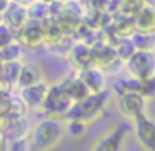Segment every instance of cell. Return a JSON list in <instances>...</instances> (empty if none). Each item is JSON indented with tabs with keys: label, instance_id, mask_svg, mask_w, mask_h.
<instances>
[{
	"label": "cell",
	"instance_id": "cell-1",
	"mask_svg": "<svg viewBox=\"0 0 155 151\" xmlns=\"http://www.w3.org/2000/svg\"><path fill=\"white\" fill-rule=\"evenodd\" d=\"M65 136V123L60 118L47 116L34 126L30 144L37 151H52L62 143Z\"/></svg>",
	"mask_w": 155,
	"mask_h": 151
},
{
	"label": "cell",
	"instance_id": "cell-2",
	"mask_svg": "<svg viewBox=\"0 0 155 151\" xmlns=\"http://www.w3.org/2000/svg\"><path fill=\"white\" fill-rule=\"evenodd\" d=\"M108 101H110V93L107 90L102 93H90L84 100L75 101L72 105L67 118H75V120H82L85 123H92L104 115V111L108 106Z\"/></svg>",
	"mask_w": 155,
	"mask_h": 151
},
{
	"label": "cell",
	"instance_id": "cell-3",
	"mask_svg": "<svg viewBox=\"0 0 155 151\" xmlns=\"http://www.w3.org/2000/svg\"><path fill=\"white\" fill-rule=\"evenodd\" d=\"M147 96L137 91H127V93L115 95V108L118 115L127 121L134 123L140 116L147 115Z\"/></svg>",
	"mask_w": 155,
	"mask_h": 151
},
{
	"label": "cell",
	"instance_id": "cell-4",
	"mask_svg": "<svg viewBox=\"0 0 155 151\" xmlns=\"http://www.w3.org/2000/svg\"><path fill=\"white\" fill-rule=\"evenodd\" d=\"M127 75L137 80H148L155 77V52L137 50L125 61Z\"/></svg>",
	"mask_w": 155,
	"mask_h": 151
},
{
	"label": "cell",
	"instance_id": "cell-5",
	"mask_svg": "<svg viewBox=\"0 0 155 151\" xmlns=\"http://www.w3.org/2000/svg\"><path fill=\"white\" fill-rule=\"evenodd\" d=\"M72 105H74V100L67 95L64 87L60 83H57L54 87H48V93H47V98L44 101L42 110L45 111L47 116L62 118V116H67L68 115Z\"/></svg>",
	"mask_w": 155,
	"mask_h": 151
},
{
	"label": "cell",
	"instance_id": "cell-6",
	"mask_svg": "<svg viewBox=\"0 0 155 151\" xmlns=\"http://www.w3.org/2000/svg\"><path fill=\"white\" fill-rule=\"evenodd\" d=\"M134 133L143 151H155V118L143 115L134 121Z\"/></svg>",
	"mask_w": 155,
	"mask_h": 151
},
{
	"label": "cell",
	"instance_id": "cell-7",
	"mask_svg": "<svg viewBox=\"0 0 155 151\" xmlns=\"http://www.w3.org/2000/svg\"><path fill=\"white\" fill-rule=\"evenodd\" d=\"M15 37L18 38V43L27 48H38L45 43V32L44 24L38 20H28L24 27L15 32Z\"/></svg>",
	"mask_w": 155,
	"mask_h": 151
},
{
	"label": "cell",
	"instance_id": "cell-8",
	"mask_svg": "<svg viewBox=\"0 0 155 151\" xmlns=\"http://www.w3.org/2000/svg\"><path fill=\"white\" fill-rule=\"evenodd\" d=\"M125 138H127V126L117 124L110 131H107L100 140H97L92 151H122Z\"/></svg>",
	"mask_w": 155,
	"mask_h": 151
},
{
	"label": "cell",
	"instance_id": "cell-9",
	"mask_svg": "<svg viewBox=\"0 0 155 151\" xmlns=\"http://www.w3.org/2000/svg\"><path fill=\"white\" fill-rule=\"evenodd\" d=\"M78 75L84 80V83L87 85V88L90 90V93H102V91L107 90V73L95 65L80 70Z\"/></svg>",
	"mask_w": 155,
	"mask_h": 151
},
{
	"label": "cell",
	"instance_id": "cell-10",
	"mask_svg": "<svg viewBox=\"0 0 155 151\" xmlns=\"http://www.w3.org/2000/svg\"><path fill=\"white\" fill-rule=\"evenodd\" d=\"M94 61H95V67L104 70L105 73L115 70L117 63H122L114 45H102L98 48H94Z\"/></svg>",
	"mask_w": 155,
	"mask_h": 151
},
{
	"label": "cell",
	"instance_id": "cell-11",
	"mask_svg": "<svg viewBox=\"0 0 155 151\" xmlns=\"http://www.w3.org/2000/svg\"><path fill=\"white\" fill-rule=\"evenodd\" d=\"M47 93H48V85H45L44 81H40V83H37V85L22 88V100H24V103L27 108L38 110V108L44 106Z\"/></svg>",
	"mask_w": 155,
	"mask_h": 151
},
{
	"label": "cell",
	"instance_id": "cell-12",
	"mask_svg": "<svg viewBox=\"0 0 155 151\" xmlns=\"http://www.w3.org/2000/svg\"><path fill=\"white\" fill-rule=\"evenodd\" d=\"M135 30L155 35V4L145 2V5L134 15Z\"/></svg>",
	"mask_w": 155,
	"mask_h": 151
},
{
	"label": "cell",
	"instance_id": "cell-13",
	"mask_svg": "<svg viewBox=\"0 0 155 151\" xmlns=\"http://www.w3.org/2000/svg\"><path fill=\"white\" fill-rule=\"evenodd\" d=\"M4 24H7L8 27H12L15 32L18 30L20 27H24L30 17H28V10L20 4H10L7 7V10L4 12Z\"/></svg>",
	"mask_w": 155,
	"mask_h": 151
},
{
	"label": "cell",
	"instance_id": "cell-14",
	"mask_svg": "<svg viewBox=\"0 0 155 151\" xmlns=\"http://www.w3.org/2000/svg\"><path fill=\"white\" fill-rule=\"evenodd\" d=\"M60 85L64 87V90L67 91V95L75 101L84 100L87 95H90V90L87 88V85L84 83V80L80 78V75H74V77L65 78L64 81H60Z\"/></svg>",
	"mask_w": 155,
	"mask_h": 151
},
{
	"label": "cell",
	"instance_id": "cell-15",
	"mask_svg": "<svg viewBox=\"0 0 155 151\" xmlns=\"http://www.w3.org/2000/svg\"><path fill=\"white\" fill-rule=\"evenodd\" d=\"M70 57H72V63L78 68V70H84V68L94 67V48L87 47V45H77L70 50Z\"/></svg>",
	"mask_w": 155,
	"mask_h": 151
},
{
	"label": "cell",
	"instance_id": "cell-16",
	"mask_svg": "<svg viewBox=\"0 0 155 151\" xmlns=\"http://www.w3.org/2000/svg\"><path fill=\"white\" fill-rule=\"evenodd\" d=\"M40 81H42V73L35 65H22L20 73H18V80H17V83L22 88L37 85Z\"/></svg>",
	"mask_w": 155,
	"mask_h": 151
},
{
	"label": "cell",
	"instance_id": "cell-17",
	"mask_svg": "<svg viewBox=\"0 0 155 151\" xmlns=\"http://www.w3.org/2000/svg\"><path fill=\"white\" fill-rule=\"evenodd\" d=\"M130 38L137 50H153V47H155V35L153 33H145V32L135 30L130 35Z\"/></svg>",
	"mask_w": 155,
	"mask_h": 151
},
{
	"label": "cell",
	"instance_id": "cell-18",
	"mask_svg": "<svg viewBox=\"0 0 155 151\" xmlns=\"http://www.w3.org/2000/svg\"><path fill=\"white\" fill-rule=\"evenodd\" d=\"M145 2H147V0H118L117 2L118 15H124V17H134V15L145 5Z\"/></svg>",
	"mask_w": 155,
	"mask_h": 151
},
{
	"label": "cell",
	"instance_id": "cell-19",
	"mask_svg": "<svg viewBox=\"0 0 155 151\" xmlns=\"http://www.w3.org/2000/svg\"><path fill=\"white\" fill-rule=\"evenodd\" d=\"M87 124L82 120H75V118H68V121L65 123V134L74 140H80L87 133Z\"/></svg>",
	"mask_w": 155,
	"mask_h": 151
},
{
	"label": "cell",
	"instance_id": "cell-20",
	"mask_svg": "<svg viewBox=\"0 0 155 151\" xmlns=\"http://www.w3.org/2000/svg\"><path fill=\"white\" fill-rule=\"evenodd\" d=\"M114 47H115V52H117L118 58H120L124 63L135 53V52H137V48H135V45H134V42H132L130 37L120 38V40H118L117 43L114 45Z\"/></svg>",
	"mask_w": 155,
	"mask_h": 151
},
{
	"label": "cell",
	"instance_id": "cell-21",
	"mask_svg": "<svg viewBox=\"0 0 155 151\" xmlns=\"http://www.w3.org/2000/svg\"><path fill=\"white\" fill-rule=\"evenodd\" d=\"M44 24V32H45V42H48V43H58V42L64 38V30L60 28V25H58V22H42Z\"/></svg>",
	"mask_w": 155,
	"mask_h": 151
},
{
	"label": "cell",
	"instance_id": "cell-22",
	"mask_svg": "<svg viewBox=\"0 0 155 151\" xmlns=\"http://www.w3.org/2000/svg\"><path fill=\"white\" fill-rule=\"evenodd\" d=\"M22 57V45L18 42H12L7 47L0 48V60L2 61H18Z\"/></svg>",
	"mask_w": 155,
	"mask_h": 151
},
{
	"label": "cell",
	"instance_id": "cell-23",
	"mask_svg": "<svg viewBox=\"0 0 155 151\" xmlns=\"http://www.w3.org/2000/svg\"><path fill=\"white\" fill-rule=\"evenodd\" d=\"M20 68H22L20 61H4L2 63V77L10 83H17Z\"/></svg>",
	"mask_w": 155,
	"mask_h": 151
},
{
	"label": "cell",
	"instance_id": "cell-24",
	"mask_svg": "<svg viewBox=\"0 0 155 151\" xmlns=\"http://www.w3.org/2000/svg\"><path fill=\"white\" fill-rule=\"evenodd\" d=\"M12 42H15V30L2 22V24H0V48L7 47Z\"/></svg>",
	"mask_w": 155,
	"mask_h": 151
},
{
	"label": "cell",
	"instance_id": "cell-25",
	"mask_svg": "<svg viewBox=\"0 0 155 151\" xmlns=\"http://www.w3.org/2000/svg\"><path fill=\"white\" fill-rule=\"evenodd\" d=\"M28 148H30V143L25 138H15L7 144L5 151H28Z\"/></svg>",
	"mask_w": 155,
	"mask_h": 151
},
{
	"label": "cell",
	"instance_id": "cell-26",
	"mask_svg": "<svg viewBox=\"0 0 155 151\" xmlns=\"http://www.w3.org/2000/svg\"><path fill=\"white\" fill-rule=\"evenodd\" d=\"M10 5L8 0H0V15H4V12L7 10V7Z\"/></svg>",
	"mask_w": 155,
	"mask_h": 151
},
{
	"label": "cell",
	"instance_id": "cell-27",
	"mask_svg": "<svg viewBox=\"0 0 155 151\" xmlns=\"http://www.w3.org/2000/svg\"><path fill=\"white\" fill-rule=\"evenodd\" d=\"M147 2H150V4H155V0H147Z\"/></svg>",
	"mask_w": 155,
	"mask_h": 151
}]
</instances>
